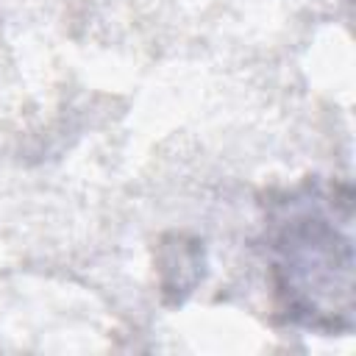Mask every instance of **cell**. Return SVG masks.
<instances>
[{
    "label": "cell",
    "mask_w": 356,
    "mask_h": 356,
    "mask_svg": "<svg viewBox=\"0 0 356 356\" xmlns=\"http://www.w3.org/2000/svg\"><path fill=\"white\" fill-rule=\"evenodd\" d=\"M267 267L278 309L320 334L353 328V195L306 181L267 211Z\"/></svg>",
    "instance_id": "cell-1"
}]
</instances>
